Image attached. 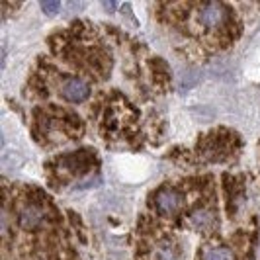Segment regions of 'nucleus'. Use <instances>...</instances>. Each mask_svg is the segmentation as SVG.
<instances>
[{
  "instance_id": "obj_6",
  "label": "nucleus",
  "mask_w": 260,
  "mask_h": 260,
  "mask_svg": "<svg viewBox=\"0 0 260 260\" xmlns=\"http://www.w3.org/2000/svg\"><path fill=\"white\" fill-rule=\"evenodd\" d=\"M202 260H235V254L227 247H211L202 254Z\"/></svg>"
},
{
  "instance_id": "obj_1",
  "label": "nucleus",
  "mask_w": 260,
  "mask_h": 260,
  "mask_svg": "<svg viewBox=\"0 0 260 260\" xmlns=\"http://www.w3.org/2000/svg\"><path fill=\"white\" fill-rule=\"evenodd\" d=\"M61 94L69 102H84L90 96V86L82 78H67L61 86Z\"/></svg>"
},
{
  "instance_id": "obj_5",
  "label": "nucleus",
  "mask_w": 260,
  "mask_h": 260,
  "mask_svg": "<svg viewBox=\"0 0 260 260\" xmlns=\"http://www.w3.org/2000/svg\"><path fill=\"white\" fill-rule=\"evenodd\" d=\"M213 223H215V217L208 209H198L190 215V225L198 231H208L209 227H213Z\"/></svg>"
},
{
  "instance_id": "obj_4",
  "label": "nucleus",
  "mask_w": 260,
  "mask_h": 260,
  "mask_svg": "<svg viewBox=\"0 0 260 260\" xmlns=\"http://www.w3.org/2000/svg\"><path fill=\"white\" fill-rule=\"evenodd\" d=\"M43 221V211L38 206H27L20 211V225L24 229H38Z\"/></svg>"
},
{
  "instance_id": "obj_7",
  "label": "nucleus",
  "mask_w": 260,
  "mask_h": 260,
  "mask_svg": "<svg viewBox=\"0 0 260 260\" xmlns=\"http://www.w3.org/2000/svg\"><path fill=\"white\" fill-rule=\"evenodd\" d=\"M59 8H61V4H59V2H55V0L41 2V10H43V12H47V14H55Z\"/></svg>"
},
{
  "instance_id": "obj_3",
  "label": "nucleus",
  "mask_w": 260,
  "mask_h": 260,
  "mask_svg": "<svg viewBox=\"0 0 260 260\" xmlns=\"http://www.w3.org/2000/svg\"><path fill=\"white\" fill-rule=\"evenodd\" d=\"M155 204H156V209L160 211V213H165V215H172V213H176L180 206H182V198L180 194L176 192V190H170V188H165V190H160L155 198Z\"/></svg>"
},
{
  "instance_id": "obj_2",
  "label": "nucleus",
  "mask_w": 260,
  "mask_h": 260,
  "mask_svg": "<svg viewBox=\"0 0 260 260\" xmlns=\"http://www.w3.org/2000/svg\"><path fill=\"white\" fill-rule=\"evenodd\" d=\"M227 18V10L219 2H209L206 6L200 8V22L206 27H217L221 26Z\"/></svg>"
},
{
  "instance_id": "obj_8",
  "label": "nucleus",
  "mask_w": 260,
  "mask_h": 260,
  "mask_svg": "<svg viewBox=\"0 0 260 260\" xmlns=\"http://www.w3.org/2000/svg\"><path fill=\"white\" fill-rule=\"evenodd\" d=\"M104 8L106 10H116V4L114 2H104Z\"/></svg>"
}]
</instances>
